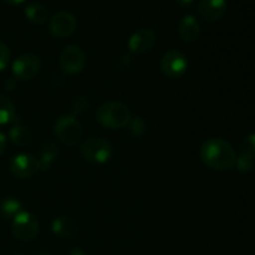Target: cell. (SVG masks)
I'll use <instances>...</instances> for the list:
<instances>
[{
	"label": "cell",
	"mask_w": 255,
	"mask_h": 255,
	"mask_svg": "<svg viewBox=\"0 0 255 255\" xmlns=\"http://www.w3.org/2000/svg\"><path fill=\"white\" fill-rule=\"evenodd\" d=\"M227 7V0H201L197 5V11L202 19L213 22L224 16Z\"/></svg>",
	"instance_id": "cell-12"
},
{
	"label": "cell",
	"mask_w": 255,
	"mask_h": 255,
	"mask_svg": "<svg viewBox=\"0 0 255 255\" xmlns=\"http://www.w3.org/2000/svg\"><path fill=\"white\" fill-rule=\"evenodd\" d=\"M97 121L107 128L117 129L127 126L131 121V112L126 105L117 101L105 102L97 109Z\"/></svg>",
	"instance_id": "cell-2"
},
{
	"label": "cell",
	"mask_w": 255,
	"mask_h": 255,
	"mask_svg": "<svg viewBox=\"0 0 255 255\" xmlns=\"http://www.w3.org/2000/svg\"><path fill=\"white\" fill-rule=\"evenodd\" d=\"M5 2H7V4L10 5H17V4H21V2H24L25 0H4Z\"/></svg>",
	"instance_id": "cell-28"
},
{
	"label": "cell",
	"mask_w": 255,
	"mask_h": 255,
	"mask_svg": "<svg viewBox=\"0 0 255 255\" xmlns=\"http://www.w3.org/2000/svg\"><path fill=\"white\" fill-rule=\"evenodd\" d=\"M67 255H86V254H85V252L81 251L80 248H74L69 252V254Z\"/></svg>",
	"instance_id": "cell-27"
},
{
	"label": "cell",
	"mask_w": 255,
	"mask_h": 255,
	"mask_svg": "<svg viewBox=\"0 0 255 255\" xmlns=\"http://www.w3.org/2000/svg\"><path fill=\"white\" fill-rule=\"evenodd\" d=\"M77 27V20L71 12L59 11L50 19L49 29L54 36H71Z\"/></svg>",
	"instance_id": "cell-10"
},
{
	"label": "cell",
	"mask_w": 255,
	"mask_h": 255,
	"mask_svg": "<svg viewBox=\"0 0 255 255\" xmlns=\"http://www.w3.org/2000/svg\"><path fill=\"white\" fill-rule=\"evenodd\" d=\"M146 122L144 120H142L141 117H136L134 120L129 121V129H131V133L134 137H142L147 131Z\"/></svg>",
	"instance_id": "cell-22"
},
{
	"label": "cell",
	"mask_w": 255,
	"mask_h": 255,
	"mask_svg": "<svg viewBox=\"0 0 255 255\" xmlns=\"http://www.w3.org/2000/svg\"><path fill=\"white\" fill-rule=\"evenodd\" d=\"M35 255H52V254L47 253V252H40V253H37V254H35Z\"/></svg>",
	"instance_id": "cell-29"
},
{
	"label": "cell",
	"mask_w": 255,
	"mask_h": 255,
	"mask_svg": "<svg viewBox=\"0 0 255 255\" xmlns=\"http://www.w3.org/2000/svg\"><path fill=\"white\" fill-rule=\"evenodd\" d=\"M176 1L181 7H189L193 4L194 0H176Z\"/></svg>",
	"instance_id": "cell-26"
},
{
	"label": "cell",
	"mask_w": 255,
	"mask_h": 255,
	"mask_svg": "<svg viewBox=\"0 0 255 255\" xmlns=\"http://www.w3.org/2000/svg\"><path fill=\"white\" fill-rule=\"evenodd\" d=\"M6 148V138H5V134L0 132V156L5 152Z\"/></svg>",
	"instance_id": "cell-25"
},
{
	"label": "cell",
	"mask_w": 255,
	"mask_h": 255,
	"mask_svg": "<svg viewBox=\"0 0 255 255\" xmlns=\"http://www.w3.org/2000/svg\"><path fill=\"white\" fill-rule=\"evenodd\" d=\"M177 31H178L179 37H181L184 42H193L199 37L201 27H199L198 21H197V19L193 15H186V16L179 21Z\"/></svg>",
	"instance_id": "cell-13"
},
{
	"label": "cell",
	"mask_w": 255,
	"mask_h": 255,
	"mask_svg": "<svg viewBox=\"0 0 255 255\" xmlns=\"http://www.w3.org/2000/svg\"><path fill=\"white\" fill-rule=\"evenodd\" d=\"M60 67L69 75L79 74L84 70L86 64V56L82 49L76 45H69L62 50L59 59Z\"/></svg>",
	"instance_id": "cell-6"
},
{
	"label": "cell",
	"mask_w": 255,
	"mask_h": 255,
	"mask_svg": "<svg viewBox=\"0 0 255 255\" xmlns=\"http://www.w3.org/2000/svg\"><path fill=\"white\" fill-rule=\"evenodd\" d=\"M80 153L92 164L106 163L112 156V146L104 138H90L80 147Z\"/></svg>",
	"instance_id": "cell-3"
},
{
	"label": "cell",
	"mask_w": 255,
	"mask_h": 255,
	"mask_svg": "<svg viewBox=\"0 0 255 255\" xmlns=\"http://www.w3.org/2000/svg\"><path fill=\"white\" fill-rule=\"evenodd\" d=\"M9 137L12 143L19 147H26L31 143V133H30V131L26 127H24L20 124L11 127L9 132Z\"/></svg>",
	"instance_id": "cell-17"
},
{
	"label": "cell",
	"mask_w": 255,
	"mask_h": 255,
	"mask_svg": "<svg viewBox=\"0 0 255 255\" xmlns=\"http://www.w3.org/2000/svg\"><path fill=\"white\" fill-rule=\"evenodd\" d=\"M20 212H21V203L17 199L9 197L0 202V216L4 218L14 219Z\"/></svg>",
	"instance_id": "cell-18"
},
{
	"label": "cell",
	"mask_w": 255,
	"mask_h": 255,
	"mask_svg": "<svg viewBox=\"0 0 255 255\" xmlns=\"http://www.w3.org/2000/svg\"><path fill=\"white\" fill-rule=\"evenodd\" d=\"M16 87V79L15 77H10L5 81V90L6 91H12Z\"/></svg>",
	"instance_id": "cell-24"
},
{
	"label": "cell",
	"mask_w": 255,
	"mask_h": 255,
	"mask_svg": "<svg viewBox=\"0 0 255 255\" xmlns=\"http://www.w3.org/2000/svg\"><path fill=\"white\" fill-rule=\"evenodd\" d=\"M15 255H24V254H15Z\"/></svg>",
	"instance_id": "cell-30"
},
{
	"label": "cell",
	"mask_w": 255,
	"mask_h": 255,
	"mask_svg": "<svg viewBox=\"0 0 255 255\" xmlns=\"http://www.w3.org/2000/svg\"><path fill=\"white\" fill-rule=\"evenodd\" d=\"M25 15L32 24L42 25L47 20L49 11H47V7L41 2H31L25 7Z\"/></svg>",
	"instance_id": "cell-16"
},
{
	"label": "cell",
	"mask_w": 255,
	"mask_h": 255,
	"mask_svg": "<svg viewBox=\"0 0 255 255\" xmlns=\"http://www.w3.org/2000/svg\"><path fill=\"white\" fill-rule=\"evenodd\" d=\"M238 157L255 162V133H251L244 137L243 141L241 142V146H239Z\"/></svg>",
	"instance_id": "cell-20"
},
{
	"label": "cell",
	"mask_w": 255,
	"mask_h": 255,
	"mask_svg": "<svg viewBox=\"0 0 255 255\" xmlns=\"http://www.w3.org/2000/svg\"><path fill=\"white\" fill-rule=\"evenodd\" d=\"M55 134L66 146H75L82 137L81 124L75 116H61L55 124Z\"/></svg>",
	"instance_id": "cell-4"
},
{
	"label": "cell",
	"mask_w": 255,
	"mask_h": 255,
	"mask_svg": "<svg viewBox=\"0 0 255 255\" xmlns=\"http://www.w3.org/2000/svg\"><path fill=\"white\" fill-rule=\"evenodd\" d=\"M10 61V50L2 41H0V71L7 66Z\"/></svg>",
	"instance_id": "cell-23"
},
{
	"label": "cell",
	"mask_w": 255,
	"mask_h": 255,
	"mask_svg": "<svg viewBox=\"0 0 255 255\" xmlns=\"http://www.w3.org/2000/svg\"><path fill=\"white\" fill-rule=\"evenodd\" d=\"M57 154H59V147H57V144L52 141L45 142L41 146V149H40V169H42V171L50 169L51 164L56 159Z\"/></svg>",
	"instance_id": "cell-15"
},
{
	"label": "cell",
	"mask_w": 255,
	"mask_h": 255,
	"mask_svg": "<svg viewBox=\"0 0 255 255\" xmlns=\"http://www.w3.org/2000/svg\"><path fill=\"white\" fill-rule=\"evenodd\" d=\"M51 229L52 232H54V234H56L60 238L65 239H71L77 234L76 223H75L71 218L65 216L57 217V218L52 222Z\"/></svg>",
	"instance_id": "cell-14"
},
{
	"label": "cell",
	"mask_w": 255,
	"mask_h": 255,
	"mask_svg": "<svg viewBox=\"0 0 255 255\" xmlns=\"http://www.w3.org/2000/svg\"><path fill=\"white\" fill-rule=\"evenodd\" d=\"M188 67V61L184 54L177 50H171L167 51L161 59V70L166 76L171 79H178Z\"/></svg>",
	"instance_id": "cell-8"
},
{
	"label": "cell",
	"mask_w": 255,
	"mask_h": 255,
	"mask_svg": "<svg viewBox=\"0 0 255 255\" xmlns=\"http://www.w3.org/2000/svg\"><path fill=\"white\" fill-rule=\"evenodd\" d=\"M10 172L17 178H30L36 174L40 169L39 159L32 154L20 153L11 158L9 163Z\"/></svg>",
	"instance_id": "cell-9"
},
{
	"label": "cell",
	"mask_w": 255,
	"mask_h": 255,
	"mask_svg": "<svg viewBox=\"0 0 255 255\" xmlns=\"http://www.w3.org/2000/svg\"><path fill=\"white\" fill-rule=\"evenodd\" d=\"M12 234L16 239L21 242H31L39 232L37 219L29 212H20L11 224Z\"/></svg>",
	"instance_id": "cell-5"
},
{
	"label": "cell",
	"mask_w": 255,
	"mask_h": 255,
	"mask_svg": "<svg viewBox=\"0 0 255 255\" xmlns=\"http://www.w3.org/2000/svg\"><path fill=\"white\" fill-rule=\"evenodd\" d=\"M41 69V60L32 54H24L17 57L12 64V74L15 79L21 81L32 80Z\"/></svg>",
	"instance_id": "cell-7"
},
{
	"label": "cell",
	"mask_w": 255,
	"mask_h": 255,
	"mask_svg": "<svg viewBox=\"0 0 255 255\" xmlns=\"http://www.w3.org/2000/svg\"><path fill=\"white\" fill-rule=\"evenodd\" d=\"M156 44V34L152 29H139L128 40L129 51L136 55H144L151 51Z\"/></svg>",
	"instance_id": "cell-11"
},
{
	"label": "cell",
	"mask_w": 255,
	"mask_h": 255,
	"mask_svg": "<svg viewBox=\"0 0 255 255\" xmlns=\"http://www.w3.org/2000/svg\"><path fill=\"white\" fill-rule=\"evenodd\" d=\"M87 109H89V100L84 96L75 97L71 101V104H70V110L72 112V116L84 114Z\"/></svg>",
	"instance_id": "cell-21"
},
{
	"label": "cell",
	"mask_w": 255,
	"mask_h": 255,
	"mask_svg": "<svg viewBox=\"0 0 255 255\" xmlns=\"http://www.w3.org/2000/svg\"><path fill=\"white\" fill-rule=\"evenodd\" d=\"M15 120V106L7 96L0 95V126Z\"/></svg>",
	"instance_id": "cell-19"
},
{
	"label": "cell",
	"mask_w": 255,
	"mask_h": 255,
	"mask_svg": "<svg viewBox=\"0 0 255 255\" xmlns=\"http://www.w3.org/2000/svg\"><path fill=\"white\" fill-rule=\"evenodd\" d=\"M201 159L216 171H229L237 163V154L231 143L222 138H209L202 144Z\"/></svg>",
	"instance_id": "cell-1"
}]
</instances>
